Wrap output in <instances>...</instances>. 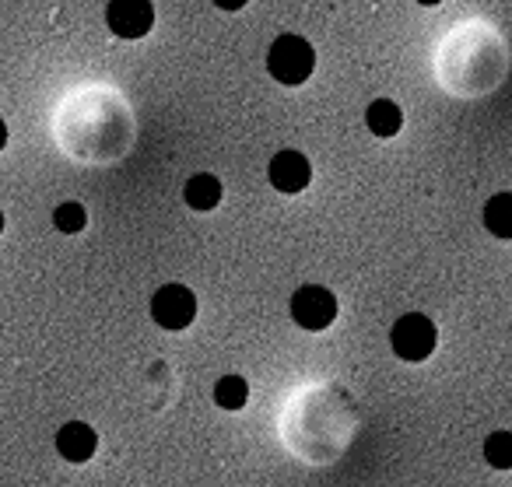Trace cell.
<instances>
[{
  "label": "cell",
  "instance_id": "cell-14",
  "mask_svg": "<svg viewBox=\"0 0 512 487\" xmlns=\"http://www.w3.org/2000/svg\"><path fill=\"white\" fill-rule=\"evenodd\" d=\"M221 11H239V8H246V0H214Z\"/></svg>",
  "mask_w": 512,
  "mask_h": 487
},
{
  "label": "cell",
  "instance_id": "cell-15",
  "mask_svg": "<svg viewBox=\"0 0 512 487\" xmlns=\"http://www.w3.org/2000/svg\"><path fill=\"white\" fill-rule=\"evenodd\" d=\"M4 144H8V127H4V120H0V151H4Z\"/></svg>",
  "mask_w": 512,
  "mask_h": 487
},
{
  "label": "cell",
  "instance_id": "cell-6",
  "mask_svg": "<svg viewBox=\"0 0 512 487\" xmlns=\"http://www.w3.org/2000/svg\"><path fill=\"white\" fill-rule=\"evenodd\" d=\"M267 176H271L274 190L302 193L309 186V179H313V169H309V158L302 155V151H278V155L271 158Z\"/></svg>",
  "mask_w": 512,
  "mask_h": 487
},
{
  "label": "cell",
  "instance_id": "cell-2",
  "mask_svg": "<svg viewBox=\"0 0 512 487\" xmlns=\"http://www.w3.org/2000/svg\"><path fill=\"white\" fill-rule=\"evenodd\" d=\"M435 340H439L435 323L428 316H421V312H407V316H400L390 330L393 354L404 358V361H425L428 354L435 351Z\"/></svg>",
  "mask_w": 512,
  "mask_h": 487
},
{
  "label": "cell",
  "instance_id": "cell-12",
  "mask_svg": "<svg viewBox=\"0 0 512 487\" xmlns=\"http://www.w3.org/2000/svg\"><path fill=\"white\" fill-rule=\"evenodd\" d=\"M484 459H488L495 470H509L512 466V435L509 431H495L484 442Z\"/></svg>",
  "mask_w": 512,
  "mask_h": 487
},
{
  "label": "cell",
  "instance_id": "cell-8",
  "mask_svg": "<svg viewBox=\"0 0 512 487\" xmlns=\"http://www.w3.org/2000/svg\"><path fill=\"white\" fill-rule=\"evenodd\" d=\"M365 123H369V130L376 137H393V134H400V127H404V113H400L397 102L376 99L369 109H365Z\"/></svg>",
  "mask_w": 512,
  "mask_h": 487
},
{
  "label": "cell",
  "instance_id": "cell-11",
  "mask_svg": "<svg viewBox=\"0 0 512 487\" xmlns=\"http://www.w3.org/2000/svg\"><path fill=\"white\" fill-rule=\"evenodd\" d=\"M249 400V386L242 375H225V379H218V386H214V403H218L221 410H242Z\"/></svg>",
  "mask_w": 512,
  "mask_h": 487
},
{
  "label": "cell",
  "instance_id": "cell-3",
  "mask_svg": "<svg viewBox=\"0 0 512 487\" xmlns=\"http://www.w3.org/2000/svg\"><path fill=\"white\" fill-rule=\"evenodd\" d=\"M197 316V298L183 284H165L151 298V319H155L162 330H186Z\"/></svg>",
  "mask_w": 512,
  "mask_h": 487
},
{
  "label": "cell",
  "instance_id": "cell-10",
  "mask_svg": "<svg viewBox=\"0 0 512 487\" xmlns=\"http://www.w3.org/2000/svg\"><path fill=\"white\" fill-rule=\"evenodd\" d=\"M484 225H488L491 235H498V239H512V197L509 193H498V197L488 200V207H484Z\"/></svg>",
  "mask_w": 512,
  "mask_h": 487
},
{
  "label": "cell",
  "instance_id": "cell-4",
  "mask_svg": "<svg viewBox=\"0 0 512 487\" xmlns=\"http://www.w3.org/2000/svg\"><path fill=\"white\" fill-rule=\"evenodd\" d=\"M292 319L302 330H327L337 319V298L320 284H306L292 295Z\"/></svg>",
  "mask_w": 512,
  "mask_h": 487
},
{
  "label": "cell",
  "instance_id": "cell-16",
  "mask_svg": "<svg viewBox=\"0 0 512 487\" xmlns=\"http://www.w3.org/2000/svg\"><path fill=\"white\" fill-rule=\"evenodd\" d=\"M418 4H425V8H435V4H442V0H418Z\"/></svg>",
  "mask_w": 512,
  "mask_h": 487
},
{
  "label": "cell",
  "instance_id": "cell-1",
  "mask_svg": "<svg viewBox=\"0 0 512 487\" xmlns=\"http://www.w3.org/2000/svg\"><path fill=\"white\" fill-rule=\"evenodd\" d=\"M313 67H316V53L302 36L274 39L271 53H267V71L281 85H302V81H309Z\"/></svg>",
  "mask_w": 512,
  "mask_h": 487
},
{
  "label": "cell",
  "instance_id": "cell-17",
  "mask_svg": "<svg viewBox=\"0 0 512 487\" xmlns=\"http://www.w3.org/2000/svg\"><path fill=\"white\" fill-rule=\"evenodd\" d=\"M0 232H4V214H0Z\"/></svg>",
  "mask_w": 512,
  "mask_h": 487
},
{
  "label": "cell",
  "instance_id": "cell-7",
  "mask_svg": "<svg viewBox=\"0 0 512 487\" xmlns=\"http://www.w3.org/2000/svg\"><path fill=\"white\" fill-rule=\"evenodd\" d=\"M95 445H99V435L85 421H67L57 431V449L67 463H88L95 456Z\"/></svg>",
  "mask_w": 512,
  "mask_h": 487
},
{
  "label": "cell",
  "instance_id": "cell-5",
  "mask_svg": "<svg viewBox=\"0 0 512 487\" xmlns=\"http://www.w3.org/2000/svg\"><path fill=\"white\" fill-rule=\"evenodd\" d=\"M106 25L120 39H141L155 25V8H151V0H109Z\"/></svg>",
  "mask_w": 512,
  "mask_h": 487
},
{
  "label": "cell",
  "instance_id": "cell-13",
  "mask_svg": "<svg viewBox=\"0 0 512 487\" xmlns=\"http://www.w3.org/2000/svg\"><path fill=\"white\" fill-rule=\"evenodd\" d=\"M53 225L64 235H78L81 228L88 225V211L81 204H74V200H67V204H60L57 211H53Z\"/></svg>",
  "mask_w": 512,
  "mask_h": 487
},
{
  "label": "cell",
  "instance_id": "cell-9",
  "mask_svg": "<svg viewBox=\"0 0 512 487\" xmlns=\"http://www.w3.org/2000/svg\"><path fill=\"white\" fill-rule=\"evenodd\" d=\"M183 197L193 211H214L221 200V183L211 176V172H200V176H193L190 183H186Z\"/></svg>",
  "mask_w": 512,
  "mask_h": 487
}]
</instances>
